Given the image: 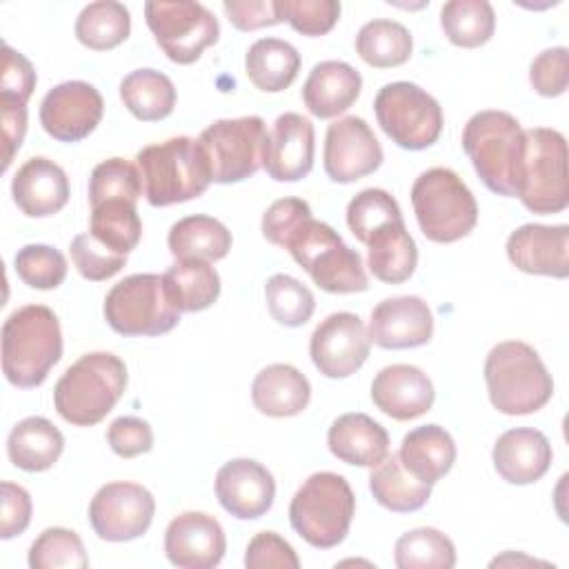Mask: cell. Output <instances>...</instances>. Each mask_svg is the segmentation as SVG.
<instances>
[{
    "mask_svg": "<svg viewBox=\"0 0 569 569\" xmlns=\"http://www.w3.org/2000/svg\"><path fill=\"white\" fill-rule=\"evenodd\" d=\"M62 356L58 316L44 305H24L2 325V373L20 389L40 387Z\"/></svg>",
    "mask_w": 569,
    "mask_h": 569,
    "instance_id": "obj_1",
    "label": "cell"
},
{
    "mask_svg": "<svg viewBox=\"0 0 569 569\" xmlns=\"http://www.w3.org/2000/svg\"><path fill=\"white\" fill-rule=\"evenodd\" d=\"M462 149L489 191L516 198L525 129L511 113L496 109L473 113L462 129Z\"/></svg>",
    "mask_w": 569,
    "mask_h": 569,
    "instance_id": "obj_2",
    "label": "cell"
},
{
    "mask_svg": "<svg viewBox=\"0 0 569 569\" xmlns=\"http://www.w3.org/2000/svg\"><path fill=\"white\" fill-rule=\"evenodd\" d=\"M124 387V362L113 353L93 351L80 356L56 382L53 405L69 425L93 427L116 407Z\"/></svg>",
    "mask_w": 569,
    "mask_h": 569,
    "instance_id": "obj_3",
    "label": "cell"
},
{
    "mask_svg": "<svg viewBox=\"0 0 569 569\" xmlns=\"http://www.w3.org/2000/svg\"><path fill=\"white\" fill-rule=\"evenodd\" d=\"M491 405L505 416H527L553 396V380L538 351L522 340L498 342L485 360Z\"/></svg>",
    "mask_w": 569,
    "mask_h": 569,
    "instance_id": "obj_4",
    "label": "cell"
},
{
    "mask_svg": "<svg viewBox=\"0 0 569 569\" xmlns=\"http://www.w3.org/2000/svg\"><path fill=\"white\" fill-rule=\"evenodd\" d=\"M142 191L151 207H169L202 196L211 182L200 142L187 136L142 147L136 156Z\"/></svg>",
    "mask_w": 569,
    "mask_h": 569,
    "instance_id": "obj_5",
    "label": "cell"
},
{
    "mask_svg": "<svg viewBox=\"0 0 569 569\" xmlns=\"http://www.w3.org/2000/svg\"><path fill=\"white\" fill-rule=\"evenodd\" d=\"M291 258L329 293H358L369 287L362 258L349 249L340 233L313 216L305 218L287 238L284 247Z\"/></svg>",
    "mask_w": 569,
    "mask_h": 569,
    "instance_id": "obj_6",
    "label": "cell"
},
{
    "mask_svg": "<svg viewBox=\"0 0 569 569\" xmlns=\"http://www.w3.org/2000/svg\"><path fill=\"white\" fill-rule=\"evenodd\" d=\"M353 513L356 496L349 482L333 471L311 473L289 505L293 531L316 549L338 547L349 533Z\"/></svg>",
    "mask_w": 569,
    "mask_h": 569,
    "instance_id": "obj_7",
    "label": "cell"
},
{
    "mask_svg": "<svg viewBox=\"0 0 569 569\" xmlns=\"http://www.w3.org/2000/svg\"><path fill=\"white\" fill-rule=\"evenodd\" d=\"M411 204L420 231L438 244L456 242L469 236L478 222V204L462 178L433 167L422 171L411 187Z\"/></svg>",
    "mask_w": 569,
    "mask_h": 569,
    "instance_id": "obj_8",
    "label": "cell"
},
{
    "mask_svg": "<svg viewBox=\"0 0 569 569\" xmlns=\"http://www.w3.org/2000/svg\"><path fill=\"white\" fill-rule=\"evenodd\" d=\"M531 213H560L569 204L567 182V140L549 127L525 131L518 193Z\"/></svg>",
    "mask_w": 569,
    "mask_h": 569,
    "instance_id": "obj_9",
    "label": "cell"
},
{
    "mask_svg": "<svg viewBox=\"0 0 569 569\" xmlns=\"http://www.w3.org/2000/svg\"><path fill=\"white\" fill-rule=\"evenodd\" d=\"M102 311L120 336H162L180 322V311L158 273H133L113 284Z\"/></svg>",
    "mask_w": 569,
    "mask_h": 569,
    "instance_id": "obj_10",
    "label": "cell"
},
{
    "mask_svg": "<svg viewBox=\"0 0 569 569\" xmlns=\"http://www.w3.org/2000/svg\"><path fill=\"white\" fill-rule=\"evenodd\" d=\"M267 127L260 116L222 118L211 122L198 138L211 182H242L262 167Z\"/></svg>",
    "mask_w": 569,
    "mask_h": 569,
    "instance_id": "obj_11",
    "label": "cell"
},
{
    "mask_svg": "<svg viewBox=\"0 0 569 569\" xmlns=\"http://www.w3.org/2000/svg\"><path fill=\"white\" fill-rule=\"evenodd\" d=\"M373 111L380 129L402 149L420 151L440 138L442 109L413 82L385 84L373 100Z\"/></svg>",
    "mask_w": 569,
    "mask_h": 569,
    "instance_id": "obj_12",
    "label": "cell"
},
{
    "mask_svg": "<svg viewBox=\"0 0 569 569\" xmlns=\"http://www.w3.org/2000/svg\"><path fill=\"white\" fill-rule=\"evenodd\" d=\"M144 20L164 56L178 64L196 62L220 36L218 18L200 2H147Z\"/></svg>",
    "mask_w": 569,
    "mask_h": 569,
    "instance_id": "obj_13",
    "label": "cell"
},
{
    "mask_svg": "<svg viewBox=\"0 0 569 569\" xmlns=\"http://www.w3.org/2000/svg\"><path fill=\"white\" fill-rule=\"evenodd\" d=\"M156 513L151 491L136 482H107L89 502V522L100 540L127 542L147 533Z\"/></svg>",
    "mask_w": 569,
    "mask_h": 569,
    "instance_id": "obj_14",
    "label": "cell"
},
{
    "mask_svg": "<svg viewBox=\"0 0 569 569\" xmlns=\"http://www.w3.org/2000/svg\"><path fill=\"white\" fill-rule=\"evenodd\" d=\"M371 338L356 313L338 311L327 316L311 333L309 356L327 378H349L369 358Z\"/></svg>",
    "mask_w": 569,
    "mask_h": 569,
    "instance_id": "obj_15",
    "label": "cell"
},
{
    "mask_svg": "<svg viewBox=\"0 0 569 569\" xmlns=\"http://www.w3.org/2000/svg\"><path fill=\"white\" fill-rule=\"evenodd\" d=\"M100 91L82 80H67L47 91L40 104L42 129L60 142L84 140L102 120Z\"/></svg>",
    "mask_w": 569,
    "mask_h": 569,
    "instance_id": "obj_16",
    "label": "cell"
},
{
    "mask_svg": "<svg viewBox=\"0 0 569 569\" xmlns=\"http://www.w3.org/2000/svg\"><path fill=\"white\" fill-rule=\"evenodd\" d=\"M382 164V147L367 120L345 116L329 124L325 136V171L347 184L373 173Z\"/></svg>",
    "mask_w": 569,
    "mask_h": 569,
    "instance_id": "obj_17",
    "label": "cell"
},
{
    "mask_svg": "<svg viewBox=\"0 0 569 569\" xmlns=\"http://www.w3.org/2000/svg\"><path fill=\"white\" fill-rule=\"evenodd\" d=\"M216 496L220 507L233 518L256 520L271 509L276 482L264 465L251 458H236L218 469Z\"/></svg>",
    "mask_w": 569,
    "mask_h": 569,
    "instance_id": "obj_18",
    "label": "cell"
},
{
    "mask_svg": "<svg viewBox=\"0 0 569 569\" xmlns=\"http://www.w3.org/2000/svg\"><path fill=\"white\" fill-rule=\"evenodd\" d=\"M227 551L220 522L202 511L176 516L164 531V553L180 569H211Z\"/></svg>",
    "mask_w": 569,
    "mask_h": 569,
    "instance_id": "obj_19",
    "label": "cell"
},
{
    "mask_svg": "<svg viewBox=\"0 0 569 569\" xmlns=\"http://www.w3.org/2000/svg\"><path fill=\"white\" fill-rule=\"evenodd\" d=\"M313 124L300 113L287 111L276 118L267 133L262 169L276 182H298L313 167Z\"/></svg>",
    "mask_w": 569,
    "mask_h": 569,
    "instance_id": "obj_20",
    "label": "cell"
},
{
    "mask_svg": "<svg viewBox=\"0 0 569 569\" xmlns=\"http://www.w3.org/2000/svg\"><path fill=\"white\" fill-rule=\"evenodd\" d=\"M433 336V313L418 296H398L378 302L369 320V338L382 349L422 347Z\"/></svg>",
    "mask_w": 569,
    "mask_h": 569,
    "instance_id": "obj_21",
    "label": "cell"
},
{
    "mask_svg": "<svg viewBox=\"0 0 569 569\" xmlns=\"http://www.w3.org/2000/svg\"><path fill=\"white\" fill-rule=\"evenodd\" d=\"M569 227L567 224H522L507 238V258L531 276H569Z\"/></svg>",
    "mask_w": 569,
    "mask_h": 569,
    "instance_id": "obj_22",
    "label": "cell"
},
{
    "mask_svg": "<svg viewBox=\"0 0 569 569\" xmlns=\"http://www.w3.org/2000/svg\"><path fill=\"white\" fill-rule=\"evenodd\" d=\"M436 391L429 376L413 365H389L371 382L373 405L393 420H413L433 405Z\"/></svg>",
    "mask_w": 569,
    "mask_h": 569,
    "instance_id": "obj_23",
    "label": "cell"
},
{
    "mask_svg": "<svg viewBox=\"0 0 569 569\" xmlns=\"http://www.w3.org/2000/svg\"><path fill=\"white\" fill-rule=\"evenodd\" d=\"M551 445L538 429L516 427L505 431L491 451L493 467L509 485H531L551 467Z\"/></svg>",
    "mask_w": 569,
    "mask_h": 569,
    "instance_id": "obj_24",
    "label": "cell"
},
{
    "mask_svg": "<svg viewBox=\"0 0 569 569\" xmlns=\"http://www.w3.org/2000/svg\"><path fill=\"white\" fill-rule=\"evenodd\" d=\"M11 196L29 218L58 213L69 200V180L60 164L49 158H29L11 180Z\"/></svg>",
    "mask_w": 569,
    "mask_h": 569,
    "instance_id": "obj_25",
    "label": "cell"
},
{
    "mask_svg": "<svg viewBox=\"0 0 569 569\" xmlns=\"http://www.w3.org/2000/svg\"><path fill=\"white\" fill-rule=\"evenodd\" d=\"M362 76L342 60L318 62L305 84L302 100L311 116L316 118H336L345 113L360 96Z\"/></svg>",
    "mask_w": 569,
    "mask_h": 569,
    "instance_id": "obj_26",
    "label": "cell"
},
{
    "mask_svg": "<svg viewBox=\"0 0 569 569\" xmlns=\"http://www.w3.org/2000/svg\"><path fill=\"white\" fill-rule=\"evenodd\" d=\"M327 445L340 462L376 467L389 453V433L367 413H342L329 427Z\"/></svg>",
    "mask_w": 569,
    "mask_h": 569,
    "instance_id": "obj_27",
    "label": "cell"
},
{
    "mask_svg": "<svg viewBox=\"0 0 569 569\" xmlns=\"http://www.w3.org/2000/svg\"><path fill=\"white\" fill-rule=\"evenodd\" d=\"M311 385L296 367L276 362L264 367L251 385L253 407L271 418H291L307 409Z\"/></svg>",
    "mask_w": 569,
    "mask_h": 569,
    "instance_id": "obj_28",
    "label": "cell"
},
{
    "mask_svg": "<svg viewBox=\"0 0 569 569\" xmlns=\"http://www.w3.org/2000/svg\"><path fill=\"white\" fill-rule=\"evenodd\" d=\"M398 456L409 473L436 485L456 462V442L445 427L422 425L402 438Z\"/></svg>",
    "mask_w": 569,
    "mask_h": 569,
    "instance_id": "obj_29",
    "label": "cell"
},
{
    "mask_svg": "<svg viewBox=\"0 0 569 569\" xmlns=\"http://www.w3.org/2000/svg\"><path fill=\"white\" fill-rule=\"evenodd\" d=\"M64 449V436L60 429L42 418L29 416L20 420L9 438H7V453L9 460L22 471H47L51 469Z\"/></svg>",
    "mask_w": 569,
    "mask_h": 569,
    "instance_id": "obj_30",
    "label": "cell"
},
{
    "mask_svg": "<svg viewBox=\"0 0 569 569\" xmlns=\"http://www.w3.org/2000/svg\"><path fill=\"white\" fill-rule=\"evenodd\" d=\"M367 267L373 278L387 284H400L413 276L418 264V247L416 240L409 236L405 220L380 227L367 240Z\"/></svg>",
    "mask_w": 569,
    "mask_h": 569,
    "instance_id": "obj_31",
    "label": "cell"
},
{
    "mask_svg": "<svg viewBox=\"0 0 569 569\" xmlns=\"http://www.w3.org/2000/svg\"><path fill=\"white\" fill-rule=\"evenodd\" d=\"M176 260H222L231 249V231L211 216H187L171 224L167 236Z\"/></svg>",
    "mask_w": 569,
    "mask_h": 569,
    "instance_id": "obj_32",
    "label": "cell"
},
{
    "mask_svg": "<svg viewBox=\"0 0 569 569\" xmlns=\"http://www.w3.org/2000/svg\"><path fill=\"white\" fill-rule=\"evenodd\" d=\"M369 489L378 505L396 513L418 511L431 496V485L418 480L405 469L398 453H387L376 467H371Z\"/></svg>",
    "mask_w": 569,
    "mask_h": 569,
    "instance_id": "obj_33",
    "label": "cell"
},
{
    "mask_svg": "<svg viewBox=\"0 0 569 569\" xmlns=\"http://www.w3.org/2000/svg\"><path fill=\"white\" fill-rule=\"evenodd\" d=\"M247 78L264 93L284 91L300 71V53L280 38L256 40L244 56Z\"/></svg>",
    "mask_w": 569,
    "mask_h": 569,
    "instance_id": "obj_34",
    "label": "cell"
},
{
    "mask_svg": "<svg viewBox=\"0 0 569 569\" xmlns=\"http://www.w3.org/2000/svg\"><path fill=\"white\" fill-rule=\"evenodd\" d=\"M162 280L180 313L209 309L220 296V276L204 260H176Z\"/></svg>",
    "mask_w": 569,
    "mask_h": 569,
    "instance_id": "obj_35",
    "label": "cell"
},
{
    "mask_svg": "<svg viewBox=\"0 0 569 569\" xmlns=\"http://www.w3.org/2000/svg\"><path fill=\"white\" fill-rule=\"evenodd\" d=\"M120 98L133 118L156 122L173 111L176 87L162 71L136 69L122 78Z\"/></svg>",
    "mask_w": 569,
    "mask_h": 569,
    "instance_id": "obj_36",
    "label": "cell"
},
{
    "mask_svg": "<svg viewBox=\"0 0 569 569\" xmlns=\"http://www.w3.org/2000/svg\"><path fill=\"white\" fill-rule=\"evenodd\" d=\"M413 40L405 24L396 20H371L356 36V53L376 69L400 67L411 58Z\"/></svg>",
    "mask_w": 569,
    "mask_h": 569,
    "instance_id": "obj_37",
    "label": "cell"
},
{
    "mask_svg": "<svg viewBox=\"0 0 569 569\" xmlns=\"http://www.w3.org/2000/svg\"><path fill=\"white\" fill-rule=\"evenodd\" d=\"M131 31V16L122 2H89L76 20V38L93 51H109L122 44Z\"/></svg>",
    "mask_w": 569,
    "mask_h": 569,
    "instance_id": "obj_38",
    "label": "cell"
},
{
    "mask_svg": "<svg viewBox=\"0 0 569 569\" xmlns=\"http://www.w3.org/2000/svg\"><path fill=\"white\" fill-rule=\"evenodd\" d=\"M440 27L451 44L476 49L491 40L496 13L487 0H451L440 9Z\"/></svg>",
    "mask_w": 569,
    "mask_h": 569,
    "instance_id": "obj_39",
    "label": "cell"
},
{
    "mask_svg": "<svg viewBox=\"0 0 569 569\" xmlns=\"http://www.w3.org/2000/svg\"><path fill=\"white\" fill-rule=\"evenodd\" d=\"M89 233L107 249L127 256L138 247L142 236V222L136 211V202L107 200L91 209Z\"/></svg>",
    "mask_w": 569,
    "mask_h": 569,
    "instance_id": "obj_40",
    "label": "cell"
},
{
    "mask_svg": "<svg viewBox=\"0 0 569 569\" xmlns=\"http://www.w3.org/2000/svg\"><path fill=\"white\" fill-rule=\"evenodd\" d=\"M393 560L398 569H451L456 565V547L442 531L420 527L396 540Z\"/></svg>",
    "mask_w": 569,
    "mask_h": 569,
    "instance_id": "obj_41",
    "label": "cell"
},
{
    "mask_svg": "<svg viewBox=\"0 0 569 569\" xmlns=\"http://www.w3.org/2000/svg\"><path fill=\"white\" fill-rule=\"evenodd\" d=\"M264 298L271 318L284 327H302L316 309L311 289L287 273H276L267 280Z\"/></svg>",
    "mask_w": 569,
    "mask_h": 569,
    "instance_id": "obj_42",
    "label": "cell"
},
{
    "mask_svg": "<svg viewBox=\"0 0 569 569\" xmlns=\"http://www.w3.org/2000/svg\"><path fill=\"white\" fill-rule=\"evenodd\" d=\"M31 569H84L89 558L80 536L71 529L49 527L44 529L29 549Z\"/></svg>",
    "mask_w": 569,
    "mask_h": 569,
    "instance_id": "obj_43",
    "label": "cell"
},
{
    "mask_svg": "<svg viewBox=\"0 0 569 569\" xmlns=\"http://www.w3.org/2000/svg\"><path fill=\"white\" fill-rule=\"evenodd\" d=\"M142 196V178L136 164L124 158H109L91 171L89 178V204L91 209L107 200L138 202Z\"/></svg>",
    "mask_w": 569,
    "mask_h": 569,
    "instance_id": "obj_44",
    "label": "cell"
},
{
    "mask_svg": "<svg viewBox=\"0 0 569 569\" xmlns=\"http://www.w3.org/2000/svg\"><path fill=\"white\" fill-rule=\"evenodd\" d=\"M396 220H402V211L396 198L385 189H362L347 204V224L362 244H367L380 227Z\"/></svg>",
    "mask_w": 569,
    "mask_h": 569,
    "instance_id": "obj_45",
    "label": "cell"
},
{
    "mask_svg": "<svg viewBox=\"0 0 569 569\" xmlns=\"http://www.w3.org/2000/svg\"><path fill=\"white\" fill-rule=\"evenodd\" d=\"M13 267L18 278L31 289H56L67 278V258L49 244H27L16 258Z\"/></svg>",
    "mask_w": 569,
    "mask_h": 569,
    "instance_id": "obj_46",
    "label": "cell"
},
{
    "mask_svg": "<svg viewBox=\"0 0 569 569\" xmlns=\"http://www.w3.org/2000/svg\"><path fill=\"white\" fill-rule=\"evenodd\" d=\"M280 16L302 36H325L340 18L336 0H278Z\"/></svg>",
    "mask_w": 569,
    "mask_h": 569,
    "instance_id": "obj_47",
    "label": "cell"
},
{
    "mask_svg": "<svg viewBox=\"0 0 569 569\" xmlns=\"http://www.w3.org/2000/svg\"><path fill=\"white\" fill-rule=\"evenodd\" d=\"M69 253L78 273L91 282H100L116 276L127 262V256L107 249L91 233H78L71 240Z\"/></svg>",
    "mask_w": 569,
    "mask_h": 569,
    "instance_id": "obj_48",
    "label": "cell"
},
{
    "mask_svg": "<svg viewBox=\"0 0 569 569\" xmlns=\"http://www.w3.org/2000/svg\"><path fill=\"white\" fill-rule=\"evenodd\" d=\"M567 49L553 47L538 53L529 67V82L536 93L545 98H556L567 91L569 84V62Z\"/></svg>",
    "mask_w": 569,
    "mask_h": 569,
    "instance_id": "obj_49",
    "label": "cell"
},
{
    "mask_svg": "<svg viewBox=\"0 0 569 569\" xmlns=\"http://www.w3.org/2000/svg\"><path fill=\"white\" fill-rule=\"evenodd\" d=\"M36 89L33 64L11 49L2 47V80H0V104H27Z\"/></svg>",
    "mask_w": 569,
    "mask_h": 569,
    "instance_id": "obj_50",
    "label": "cell"
},
{
    "mask_svg": "<svg viewBox=\"0 0 569 569\" xmlns=\"http://www.w3.org/2000/svg\"><path fill=\"white\" fill-rule=\"evenodd\" d=\"M244 565L249 569H269V567L298 569L300 560L293 547L284 538H280L276 531H260L247 545Z\"/></svg>",
    "mask_w": 569,
    "mask_h": 569,
    "instance_id": "obj_51",
    "label": "cell"
},
{
    "mask_svg": "<svg viewBox=\"0 0 569 569\" xmlns=\"http://www.w3.org/2000/svg\"><path fill=\"white\" fill-rule=\"evenodd\" d=\"M311 216V207L302 198H280L262 216V236L276 244L284 247L289 233Z\"/></svg>",
    "mask_w": 569,
    "mask_h": 569,
    "instance_id": "obj_52",
    "label": "cell"
},
{
    "mask_svg": "<svg viewBox=\"0 0 569 569\" xmlns=\"http://www.w3.org/2000/svg\"><path fill=\"white\" fill-rule=\"evenodd\" d=\"M109 447L120 458H136L140 453L151 451L153 431L151 427L136 416H120L107 429Z\"/></svg>",
    "mask_w": 569,
    "mask_h": 569,
    "instance_id": "obj_53",
    "label": "cell"
},
{
    "mask_svg": "<svg viewBox=\"0 0 569 569\" xmlns=\"http://www.w3.org/2000/svg\"><path fill=\"white\" fill-rule=\"evenodd\" d=\"M222 9L238 31H256L284 22L278 0H224Z\"/></svg>",
    "mask_w": 569,
    "mask_h": 569,
    "instance_id": "obj_54",
    "label": "cell"
},
{
    "mask_svg": "<svg viewBox=\"0 0 569 569\" xmlns=\"http://www.w3.org/2000/svg\"><path fill=\"white\" fill-rule=\"evenodd\" d=\"M2 491V511H0V538L9 540L13 536H20L29 522H31V498L27 493V489H22L20 485L13 482H2L0 485Z\"/></svg>",
    "mask_w": 569,
    "mask_h": 569,
    "instance_id": "obj_55",
    "label": "cell"
},
{
    "mask_svg": "<svg viewBox=\"0 0 569 569\" xmlns=\"http://www.w3.org/2000/svg\"><path fill=\"white\" fill-rule=\"evenodd\" d=\"M2 109V136H4V160L2 169L7 171L16 151L20 149L27 133V107L24 104H0Z\"/></svg>",
    "mask_w": 569,
    "mask_h": 569,
    "instance_id": "obj_56",
    "label": "cell"
}]
</instances>
